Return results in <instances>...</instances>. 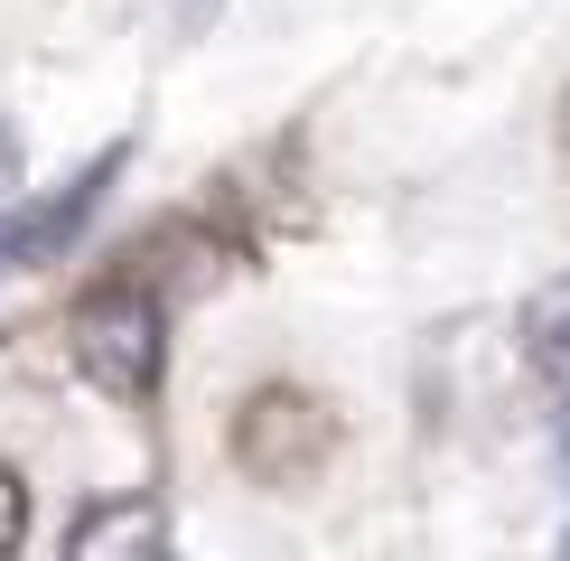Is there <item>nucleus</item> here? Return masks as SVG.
I'll list each match as a JSON object with an SVG mask.
<instances>
[{
    "label": "nucleus",
    "mask_w": 570,
    "mask_h": 561,
    "mask_svg": "<svg viewBox=\"0 0 570 561\" xmlns=\"http://www.w3.org/2000/svg\"><path fill=\"white\" fill-rule=\"evenodd\" d=\"M66 356H76V374L94 393H112V403H150L159 374H169V309H159V291L140 272L85 291L76 318H66Z\"/></svg>",
    "instance_id": "f257e3e1"
},
{
    "label": "nucleus",
    "mask_w": 570,
    "mask_h": 561,
    "mask_svg": "<svg viewBox=\"0 0 570 561\" xmlns=\"http://www.w3.org/2000/svg\"><path fill=\"white\" fill-rule=\"evenodd\" d=\"M337 450V421H327L318 393L299 384H263L244 412H234V468H244L253 486H308Z\"/></svg>",
    "instance_id": "f03ea898"
},
{
    "label": "nucleus",
    "mask_w": 570,
    "mask_h": 561,
    "mask_svg": "<svg viewBox=\"0 0 570 561\" xmlns=\"http://www.w3.org/2000/svg\"><path fill=\"white\" fill-rule=\"evenodd\" d=\"M159 543H169V514H159L150 496H112V505L76 514V533H66V552H76V561H112V552H159Z\"/></svg>",
    "instance_id": "7ed1b4c3"
},
{
    "label": "nucleus",
    "mask_w": 570,
    "mask_h": 561,
    "mask_svg": "<svg viewBox=\"0 0 570 561\" xmlns=\"http://www.w3.org/2000/svg\"><path fill=\"white\" fill-rule=\"evenodd\" d=\"M514 337H524V365L542 374V384H561V393H570V272H561V280H542V291L524 299Z\"/></svg>",
    "instance_id": "20e7f679"
},
{
    "label": "nucleus",
    "mask_w": 570,
    "mask_h": 561,
    "mask_svg": "<svg viewBox=\"0 0 570 561\" xmlns=\"http://www.w3.org/2000/svg\"><path fill=\"white\" fill-rule=\"evenodd\" d=\"M19 533H29V496H19V478L0 468V552H10Z\"/></svg>",
    "instance_id": "39448f33"
},
{
    "label": "nucleus",
    "mask_w": 570,
    "mask_h": 561,
    "mask_svg": "<svg viewBox=\"0 0 570 561\" xmlns=\"http://www.w3.org/2000/svg\"><path fill=\"white\" fill-rule=\"evenodd\" d=\"M561 150H570V94H561Z\"/></svg>",
    "instance_id": "423d86ee"
},
{
    "label": "nucleus",
    "mask_w": 570,
    "mask_h": 561,
    "mask_svg": "<svg viewBox=\"0 0 570 561\" xmlns=\"http://www.w3.org/2000/svg\"><path fill=\"white\" fill-rule=\"evenodd\" d=\"M561 459H570V421H561Z\"/></svg>",
    "instance_id": "0eeeda50"
}]
</instances>
